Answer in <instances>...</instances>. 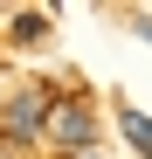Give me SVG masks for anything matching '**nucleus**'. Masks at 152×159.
Wrapping results in <instances>:
<instances>
[{
  "instance_id": "3",
  "label": "nucleus",
  "mask_w": 152,
  "mask_h": 159,
  "mask_svg": "<svg viewBox=\"0 0 152 159\" xmlns=\"http://www.w3.org/2000/svg\"><path fill=\"white\" fill-rule=\"evenodd\" d=\"M118 131L132 139V152H138V159H152V118H138V111H124V118H118Z\"/></svg>"
},
{
  "instance_id": "5",
  "label": "nucleus",
  "mask_w": 152,
  "mask_h": 159,
  "mask_svg": "<svg viewBox=\"0 0 152 159\" xmlns=\"http://www.w3.org/2000/svg\"><path fill=\"white\" fill-rule=\"evenodd\" d=\"M138 35H145V42H152V14H145V21H138Z\"/></svg>"
},
{
  "instance_id": "2",
  "label": "nucleus",
  "mask_w": 152,
  "mask_h": 159,
  "mask_svg": "<svg viewBox=\"0 0 152 159\" xmlns=\"http://www.w3.org/2000/svg\"><path fill=\"white\" fill-rule=\"evenodd\" d=\"M42 118H48V90H21L7 111H0V131H7V139H42Z\"/></svg>"
},
{
  "instance_id": "4",
  "label": "nucleus",
  "mask_w": 152,
  "mask_h": 159,
  "mask_svg": "<svg viewBox=\"0 0 152 159\" xmlns=\"http://www.w3.org/2000/svg\"><path fill=\"white\" fill-rule=\"evenodd\" d=\"M14 35H21V42H42V35H48V14H21Z\"/></svg>"
},
{
  "instance_id": "1",
  "label": "nucleus",
  "mask_w": 152,
  "mask_h": 159,
  "mask_svg": "<svg viewBox=\"0 0 152 159\" xmlns=\"http://www.w3.org/2000/svg\"><path fill=\"white\" fill-rule=\"evenodd\" d=\"M42 139L62 145V152H90V145H97V118H90V104H83V97H48Z\"/></svg>"
}]
</instances>
